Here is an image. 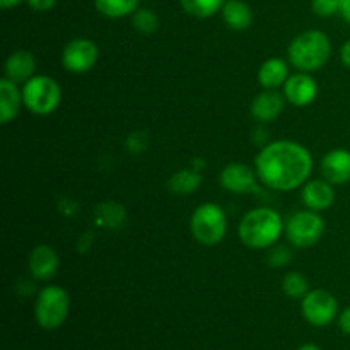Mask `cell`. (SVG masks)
Segmentation results:
<instances>
[{"instance_id": "6da1fadb", "label": "cell", "mask_w": 350, "mask_h": 350, "mask_svg": "<svg viewBox=\"0 0 350 350\" xmlns=\"http://www.w3.org/2000/svg\"><path fill=\"white\" fill-rule=\"evenodd\" d=\"M255 171L265 187L293 191L303 187L313 171L311 152L294 140H275L255 157Z\"/></svg>"}, {"instance_id": "7a4b0ae2", "label": "cell", "mask_w": 350, "mask_h": 350, "mask_svg": "<svg viewBox=\"0 0 350 350\" xmlns=\"http://www.w3.org/2000/svg\"><path fill=\"white\" fill-rule=\"evenodd\" d=\"M286 229L280 214L270 207H256L243 215L238 236L245 246L252 250L272 248Z\"/></svg>"}, {"instance_id": "3957f363", "label": "cell", "mask_w": 350, "mask_h": 350, "mask_svg": "<svg viewBox=\"0 0 350 350\" xmlns=\"http://www.w3.org/2000/svg\"><path fill=\"white\" fill-rule=\"evenodd\" d=\"M332 55L330 38L320 29H308L297 34L289 44L287 57L291 65L301 72L320 70Z\"/></svg>"}, {"instance_id": "277c9868", "label": "cell", "mask_w": 350, "mask_h": 350, "mask_svg": "<svg viewBox=\"0 0 350 350\" xmlns=\"http://www.w3.org/2000/svg\"><path fill=\"white\" fill-rule=\"evenodd\" d=\"M190 231L202 246H217L228 232V217L224 208L214 202L198 205L191 214Z\"/></svg>"}, {"instance_id": "5b68a950", "label": "cell", "mask_w": 350, "mask_h": 350, "mask_svg": "<svg viewBox=\"0 0 350 350\" xmlns=\"http://www.w3.org/2000/svg\"><path fill=\"white\" fill-rule=\"evenodd\" d=\"M70 297L60 286H46L38 293L34 301V320L43 330H57L68 318Z\"/></svg>"}, {"instance_id": "8992f818", "label": "cell", "mask_w": 350, "mask_h": 350, "mask_svg": "<svg viewBox=\"0 0 350 350\" xmlns=\"http://www.w3.org/2000/svg\"><path fill=\"white\" fill-rule=\"evenodd\" d=\"M23 101L34 115H51L62 101V89L50 75H34L23 84Z\"/></svg>"}, {"instance_id": "52a82bcc", "label": "cell", "mask_w": 350, "mask_h": 350, "mask_svg": "<svg viewBox=\"0 0 350 350\" xmlns=\"http://www.w3.org/2000/svg\"><path fill=\"white\" fill-rule=\"evenodd\" d=\"M287 239L296 248H311L318 245L325 234V221L314 211H297L286 222Z\"/></svg>"}, {"instance_id": "ba28073f", "label": "cell", "mask_w": 350, "mask_h": 350, "mask_svg": "<svg viewBox=\"0 0 350 350\" xmlns=\"http://www.w3.org/2000/svg\"><path fill=\"white\" fill-rule=\"evenodd\" d=\"M304 320L317 328L328 327L338 318L337 297L327 289H313L301 299Z\"/></svg>"}, {"instance_id": "9c48e42d", "label": "cell", "mask_w": 350, "mask_h": 350, "mask_svg": "<svg viewBox=\"0 0 350 350\" xmlns=\"http://www.w3.org/2000/svg\"><path fill=\"white\" fill-rule=\"evenodd\" d=\"M99 58L98 44L89 38H74L62 51V65L72 74H85Z\"/></svg>"}, {"instance_id": "30bf717a", "label": "cell", "mask_w": 350, "mask_h": 350, "mask_svg": "<svg viewBox=\"0 0 350 350\" xmlns=\"http://www.w3.org/2000/svg\"><path fill=\"white\" fill-rule=\"evenodd\" d=\"M258 174L241 163H231L221 171V185L226 191L236 195L258 193Z\"/></svg>"}, {"instance_id": "8fae6325", "label": "cell", "mask_w": 350, "mask_h": 350, "mask_svg": "<svg viewBox=\"0 0 350 350\" xmlns=\"http://www.w3.org/2000/svg\"><path fill=\"white\" fill-rule=\"evenodd\" d=\"M282 88L287 103L297 106V108H304V106L311 105L318 94L317 81L308 72L289 75V79H287Z\"/></svg>"}, {"instance_id": "7c38bea8", "label": "cell", "mask_w": 350, "mask_h": 350, "mask_svg": "<svg viewBox=\"0 0 350 350\" xmlns=\"http://www.w3.org/2000/svg\"><path fill=\"white\" fill-rule=\"evenodd\" d=\"M286 105V96L275 89H265L252 101V116L260 123H270L279 118Z\"/></svg>"}, {"instance_id": "4fadbf2b", "label": "cell", "mask_w": 350, "mask_h": 350, "mask_svg": "<svg viewBox=\"0 0 350 350\" xmlns=\"http://www.w3.org/2000/svg\"><path fill=\"white\" fill-rule=\"evenodd\" d=\"M332 187L334 185L325 180V178L323 180L306 181L303 185V190H301V198H303L304 205L314 212L330 208L335 202V191Z\"/></svg>"}, {"instance_id": "5bb4252c", "label": "cell", "mask_w": 350, "mask_h": 350, "mask_svg": "<svg viewBox=\"0 0 350 350\" xmlns=\"http://www.w3.org/2000/svg\"><path fill=\"white\" fill-rule=\"evenodd\" d=\"M321 174L332 185H344L350 181V150L334 149L321 159Z\"/></svg>"}, {"instance_id": "9a60e30c", "label": "cell", "mask_w": 350, "mask_h": 350, "mask_svg": "<svg viewBox=\"0 0 350 350\" xmlns=\"http://www.w3.org/2000/svg\"><path fill=\"white\" fill-rule=\"evenodd\" d=\"M31 275L36 280H50L57 275L58 270V255L51 246L38 245L31 252L27 260Z\"/></svg>"}, {"instance_id": "2e32d148", "label": "cell", "mask_w": 350, "mask_h": 350, "mask_svg": "<svg viewBox=\"0 0 350 350\" xmlns=\"http://www.w3.org/2000/svg\"><path fill=\"white\" fill-rule=\"evenodd\" d=\"M3 70H5L7 79H10L16 84H24L36 75L34 74L36 72V58L31 51L16 50L7 57Z\"/></svg>"}, {"instance_id": "e0dca14e", "label": "cell", "mask_w": 350, "mask_h": 350, "mask_svg": "<svg viewBox=\"0 0 350 350\" xmlns=\"http://www.w3.org/2000/svg\"><path fill=\"white\" fill-rule=\"evenodd\" d=\"M23 101V89L17 88L10 79H0V123L7 125L19 115Z\"/></svg>"}, {"instance_id": "ac0fdd59", "label": "cell", "mask_w": 350, "mask_h": 350, "mask_svg": "<svg viewBox=\"0 0 350 350\" xmlns=\"http://www.w3.org/2000/svg\"><path fill=\"white\" fill-rule=\"evenodd\" d=\"M226 26L232 31H245L253 24V10L243 0H226L221 9Z\"/></svg>"}, {"instance_id": "d6986e66", "label": "cell", "mask_w": 350, "mask_h": 350, "mask_svg": "<svg viewBox=\"0 0 350 350\" xmlns=\"http://www.w3.org/2000/svg\"><path fill=\"white\" fill-rule=\"evenodd\" d=\"M289 79V67L284 58L273 57L263 62L258 70V82L265 89H277Z\"/></svg>"}, {"instance_id": "ffe728a7", "label": "cell", "mask_w": 350, "mask_h": 350, "mask_svg": "<svg viewBox=\"0 0 350 350\" xmlns=\"http://www.w3.org/2000/svg\"><path fill=\"white\" fill-rule=\"evenodd\" d=\"M202 185V174L197 170H180L171 174L167 187L176 195H190Z\"/></svg>"}, {"instance_id": "44dd1931", "label": "cell", "mask_w": 350, "mask_h": 350, "mask_svg": "<svg viewBox=\"0 0 350 350\" xmlns=\"http://www.w3.org/2000/svg\"><path fill=\"white\" fill-rule=\"evenodd\" d=\"M94 7L105 17L122 19L139 9V0H94Z\"/></svg>"}, {"instance_id": "7402d4cb", "label": "cell", "mask_w": 350, "mask_h": 350, "mask_svg": "<svg viewBox=\"0 0 350 350\" xmlns=\"http://www.w3.org/2000/svg\"><path fill=\"white\" fill-rule=\"evenodd\" d=\"M180 2L188 16L197 17V19H207V17L215 16L222 9L226 0H180Z\"/></svg>"}, {"instance_id": "603a6c76", "label": "cell", "mask_w": 350, "mask_h": 350, "mask_svg": "<svg viewBox=\"0 0 350 350\" xmlns=\"http://www.w3.org/2000/svg\"><path fill=\"white\" fill-rule=\"evenodd\" d=\"M282 293L291 299H303L310 293V284L303 273L287 272L282 279Z\"/></svg>"}, {"instance_id": "cb8c5ba5", "label": "cell", "mask_w": 350, "mask_h": 350, "mask_svg": "<svg viewBox=\"0 0 350 350\" xmlns=\"http://www.w3.org/2000/svg\"><path fill=\"white\" fill-rule=\"evenodd\" d=\"M132 26L140 34H154L159 27V17L150 9H137L132 14Z\"/></svg>"}, {"instance_id": "d4e9b609", "label": "cell", "mask_w": 350, "mask_h": 350, "mask_svg": "<svg viewBox=\"0 0 350 350\" xmlns=\"http://www.w3.org/2000/svg\"><path fill=\"white\" fill-rule=\"evenodd\" d=\"M311 10L318 17H334L340 14V0H311Z\"/></svg>"}, {"instance_id": "484cf974", "label": "cell", "mask_w": 350, "mask_h": 350, "mask_svg": "<svg viewBox=\"0 0 350 350\" xmlns=\"http://www.w3.org/2000/svg\"><path fill=\"white\" fill-rule=\"evenodd\" d=\"M291 256L293 255H291L289 250L284 248V246H277V248H273L270 252L269 263L273 267H284L291 262Z\"/></svg>"}, {"instance_id": "4316f807", "label": "cell", "mask_w": 350, "mask_h": 350, "mask_svg": "<svg viewBox=\"0 0 350 350\" xmlns=\"http://www.w3.org/2000/svg\"><path fill=\"white\" fill-rule=\"evenodd\" d=\"M26 2L36 12H46L57 5V0H26Z\"/></svg>"}, {"instance_id": "83f0119b", "label": "cell", "mask_w": 350, "mask_h": 350, "mask_svg": "<svg viewBox=\"0 0 350 350\" xmlns=\"http://www.w3.org/2000/svg\"><path fill=\"white\" fill-rule=\"evenodd\" d=\"M337 321H338V328L342 330V334L349 335L350 337V306L345 308V310L338 314Z\"/></svg>"}, {"instance_id": "f1b7e54d", "label": "cell", "mask_w": 350, "mask_h": 350, "mask_svg": "<svg viewBox=\"0 0 350 350\" xmlns=\"http://www.w3.org/2000/svg\"><path fill=\"white\" fill-rule=\"evenodd\" d=\"M340 60H342V64L345 65V67L350 68V40L345 41L344 46H342V50H340Z\"/></svg>"}, {"instance_id": "f546056e", "label": "cell", "mask_w": 350, "mask_h": 350, "mask_svg": "<svg viewBox=\"0 0 350 350\" xmlns=\"http://www.w3.org/2000/svg\"><path fill=\"white\" fill-rule=\"evenodd\" d=\"M340 16L345 23L350 24V0H340Z\"/></svg>"}, {"instance_id": "4dcf8cb0", "label": "cell", "mask_w": 350, "mask_h": 350, "mask_svg": "<svg viewBox=\"0 0 350 350\" xmlns=\"http://www.w3.org/2000/svg\"><path fill=\"white\" fill-rule=\"evenodd\" d=\"M24 0H0V7L2 9H14V7H17L19 3H23Z\"/></svg>"}, {"instance_id": "1f68e13d", "label": "cell", "mask_w": 350, "mask_h": 350, "mask_svg": "<svg viewBox=\"0 0 350 350\" xmlns=\"http://www.w3.org/2000/svg\"><path fill=\"white\" fill-rule=\"evenodd\" d=\"M297 350H321V349L318 347L317 344H304V345H301Z\"/></svg>"}]
</instances>
